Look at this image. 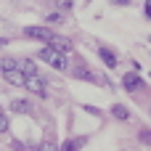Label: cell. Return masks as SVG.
Masks as SVG:
<instances>
[{
    "mask_svg": "<svg viewBox=\"0 0 151 151\" xmlns=\"http://www.w3.org/2000/svg\"><path fill=\"white\" fill-rule=\"evenodd\" d=\"M37 58L45 61V64H50V66L58 69V72H66V69H69V56H66V53H58V50L50 48V45L40 48V50H37Z\"/></svg>",
    "mask_w": 151,
    "mask_h": 151,
    "instance_id": "6da1fadb",
    "label": "cell"
},
{
    "mask_svg": "<svg viewBox=\"0 0 151 151\" xmlns=\"http://www.w3.org/2000/svg\"><path fill=\"white\" fill-rule=\"evenodd\" d=\"M37 151H58V146L48 138V141H42V143H40V149H37Z\"/></svg>",
    "mask_w": 151,
    "mask_h": 151,
    "instance_id": "2e32d148",
    "label": "cell"
},
{
    "mask_svg": "<svg viewBox=\"0 0 151 151\" xmlns=\"http://www.w3.org/2000/svg\"><path fill=\"white\" fill-rule=\"evenodd\" d=\"M11 69H19V61L11 58V56H0V74L11 72Z\"/></svg>",
    "mask_w": 151,
    "mask_h": 151,
    "instance_id": "7c38bea8",
    "label": "cell"
},
{
    "mask_svg": "<svg viewBox=\"0 0 151 151\" xmlns=\"http://www.w3.org/2000/svg\"><path fill=\"white\" fill-rule=\"evenodd\" d=\"M88 3H90V0H88Z\"/></svg>",
    "mask_w": 151,
    "mask_h": 151,
    "instance_id": "cb8c5ba5",
    "label": "cell"
},
{
    "mask_svg": "<svg viewBox=\"0 0 151 151\" xmlns=\"http://www.w3.org/2000/svg\"><path fill=\"white\" fill-rule=\"evenodd\" d=\"M5 45H8V40H5V37H0V48H5Z\"/></svg>",
    "mask_w": 151,
    "mask_h": 151,
    "instance_id": "7402d4cb",
    "label": "cell"
},
{
    "mask_svg": "<svg viewBox=\"0 0 151 151\" xmlns=\"http://www.w3.org/2000/svg\"><path fill=\"white\" fill-rule=\"evenodd\" d=\"M149 42H151V35H149Z\"/></svg>",
    "mask_w": 151,
    "mask_h": 151,
    "instance_id": "603a6c76",
    "label": "cell"
},
{
    "mask_svg": "<svg viewBox=\"0 0 151 151\" xmlns=\"http://www.w3.org/2000/svg\"><path fill=\"white\" fill-rule=\"evenodd\" d=\"M88 143V138L85 135H77V138H66L61 146H58V151H80L82 146Z\"/></svg>",
    "mask_w": 151,
    "mask_h": 151,
    "instance_id": "8992f818",
    "label": "cell"
},
{
    "mask_svg": "<svg viewBox=\"0 0 151 151\" xmlns=\"http://www.w3.org/2000/svg\"><path fill=\"white\" fill-rule=\"evenodd\" d=\"M111 117L119 119V122H127V119H130V109H127L125 104H114V106H111Z\"/></svg>",
    "mask_w": 151,
    "mask_h": 151,
    "instance_id": "8fae6325",
    "label": "cell"
},
{
    "mask_svg": "<svg viewBox=\"0 0 151 151\" xmlns=\"http://www.w3.org/2000/svg\"><path fill=\"white\" fill-rule=\"evenodd\" d=\"M24 88H27L29 93L40 96V98H48V85L42 82V74H29V77L24 80Z\"/></svg>",
    "mask_w": 151,
    "mask_h": 151,
    "instance_id": "7a4b0ae2",
    "label": "cell"
},
{
    "mask_svg": "<svg viewBox=\"0 0 151 151\" xmlns=\"http://www.w3.org/2000/svg\"><path fill=\"white\" fill-rule=\"evenodd\" d=\"M56 32H50L48 27H24V37H29V40H40V42H50V37H53Z\"/></svg>",
    "mask_w": 151,
    "mask_h": 151,
    "instance_id": "3957f363",
    "label": "cell"
},
{
    "mask_svg": "<svg viewBox=\"0 0 151 151\" xmlns=\"http://www.w3.org/2000/svg\"><path fill=\"white\" fill-rule=\"evenodd\" d=\"M48 45H50V48H56L58 53H66V56H69V53L74 50V45H72V40H66V37H61V35H53Z\"/></svg>",
    "mask_w": 151,
    "mask_h": 151,
    "instance_id": "5b68a950",
    "label": "cell"
},
{
    "mask_svg": "<svg viewBox=\"0 0 151 151\" xmlns=\"http://www.w3.org/2000/svg\"><path fill=\"white\" fill-rule=\"evenodd\" d=\"M11 111L13 114H32V104L27 98H13L11 101Z\"/></svg>",
    "mask_w": 151,
    "mask_h": 151,
    "instance_id": "ba28073f",
    "label": "cell"
},
{
    "mask_svg": "<svg viewBox=\"0 0 151 151\" xmlns=\"http://www.w3.org/2000/svg\"><path fill=\"white\" fill-rule=\"evenodd\" d=\"M141 141H143L146 146H151V130H141Z\"/></svg>",
    "mask_w": 151,
    "mask_h": 151,
    "instance_id": "ac0fdd59",
    "label": "cell"
},
{
    "mask_svg": "<svg viewBox=\"0 0 151 151\" xmlns=\"http://www.w3.org/2000/svg\"><path fill=\"white\" fill-rule=\"evenodd\" d=\"M45 21H48V24H61V21H64V13H61V11L48 13V16H45Z\"/></svg>",
    "mask_w": 151,
    "mask_h": 151,
    "instance_id": "9a60e30c",
    "label": "cell"
},
{
    "mask_svg": "<svg viewBox=\"0 0 151 151\" xmlns=\"http://www.w3.org/2000/svg\"><path fill=\"white\" fill-rule=\"evenodd\" d=\"M98 58L106 64V69H114L117 66V53L111 48H98Z\"/></svg>",
    "mask_w": 151,
    "mask_h": 151,
    "instance_id": "52a82bcc",
    "label": "cell"
},
{
    "mask_svg": "<svg viewBox=\"0 0 151 151\" xmlns=\"http://www.w3.org/2000/svg\"><path fill=\"white\" fill-rule=\"evenodd\" d=\"M114 5H130V0H111Z\"/></svg>",
    "mask_w": 151,
    "mask_h": 151,
    "instance_id": "44dd1931",
    "label": "cell"
},
{
    "mask_svg": "<svg viewBox=\"0 0 151 151\" xmlns=\"http://www.w3.org/2000/svg\"><path fill=\"white\" fill-rule=\"evenodd\" d=\"M8 127H11V119H8V117H5V111L0 109V133H5Z\"/></svg>",
    "mask_w": 151,
    "mask_h": 151,
    "instance_id": "e0dca14e",
    "label": "cell"
},
{
    "mask_svg": "<svg viewBox=\"0 0 151 151\" xmlns=\"http://www.w3.org/2000/svg\"><path fill=\"white\" fill-rule=\"evenodd\" d=\"M146 19H151V0H146Z\"/></svg>",
    "mask_w": 151,
    "mask_h": 151,
    "instance_id": "ffe728a7",
    "label": "cell"
},
{
    "mask_svg": "<svg viewBox=\"0 0 151 151\" xmlns=\"http://www.w3.org/2000/svg\"><path fill=\"white\" fill-rule=\"evenodd\" d=\"M74 77H77V80H85V82H98V80L93 77V72H88V69H74Z\"/></svg>",
    "mask_w": 151,
    "mask_h": 151,
    "instance_id": "4fadbf2b",
    "label": "cell"
},
{
    "mask_svg": "<svg viewBox=\"0 0 151 151\" xmlns=\"http://www.w3.org/2000/svg\"><path fill=\"white\" fill-rule=\"evenodd\" d=\"M122 88H125L127 93H138V90H143V80H141V74H133V72L122 74Z\"/></svg>",
    "mask_w": 151,
    "mask_h": 151,
    "instance_id": "277c9868",
    "label": "cell"
},
{
    "mask_svg": "<svg viewBox=\"0 0 151 151\" xmlns=\"http://www.w3.org/2000/svg\"><path fill=\"white\" fill-rule=\"evenodd\" d=\"M88 114H93V117H101V109H96V106H82Z\"/></svg>",
    "mask_w": 151,
    "mask_h": 151,
    "instance_id": "d6986e66",
    "label": "cell"
},
{
    "mask_svg": "<svg viewBox=\"0 0 151 151\" xmlns=\"http://www.w3.org/2000/svg\"><path fill=\"white\" fill-rule=\"evenodd\" d=\"M19 72L27 74V77H29V74H40V72H37V64H35L32 58H19Z\"/></svg>",
    "mask_w": 151,
    "mask_h": 151,
    "instance_id": "30bf717a",
    "label": "cell"
},
{
    "mask_svg": "<svg viewBox=\"0 0 151 151\" xmlns=\"http://www.w3.org/2000/svg\"><path fill=\"white\" fill-rule=\"evenodd\" d=\"M53 3H56V11H61V13L74 8V0H53Z\"/></svg>",
    "mask_w": 151,
    "mask_h": 151,
    "instance_id": "5bb4252c",
    "label": "cell"
},
{
    "mask_svg": "<svg viewBox=\"0 0 151 151\" xmlns=\"http://www.w3.org/2000/svg\"><path fill=\"white\" fill-rule=\"evenodd\" d=\"M3 80H5V82H11V85H16V88H24L27 74H21L19 69H11V72H5V74H3Z\"/></svg>",
    "mask_w": 151,
    "mask_h": 151,
    "instance_id": "9c48e42d",
    "label": "cell"
}]
</instances>
